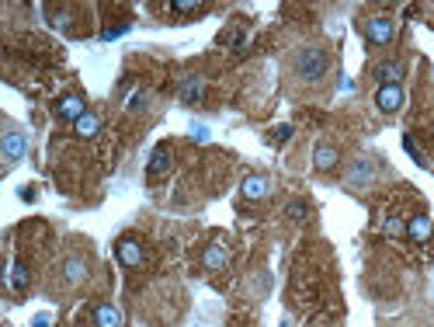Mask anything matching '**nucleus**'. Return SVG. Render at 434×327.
I'll list each match as a JSON object with an SVG mask.
<instances>
[{
	"label": "nucleus",
	"mask_w": 434,
	"mask_h": 327,
	"mask_svg": "<svg viewBox=\"0 0 434 327\" xmlns=\"http://www.w3.org/2000/svg\"><path fill=\"white\" fill-rule=\"evenodd\" d=\"M240 192H244V199L260 202V199H267V195H271V178H264V174H247V178H244V185H240Z\"/></svg>",
	"instance_id": "39448f33"
},
{
	"label": "nucleus",
	"mask_w": 434,
	"mask_h": 327,
	"mask_svg": "<svg viewBox=\"0 0 434 327\" xmlns=\"http://www.w3.org/2000/svg\"><path fill=\"white\" fill-rule=\"evenodd\" d=\"M171 167V150L160 143L157 150H153V157H150V174H164Z\"/></svg>",
	"instance_id": "f3484780"
},
{
	"label": "nucleus",
	"mask_w": 434,
	"mask_h": 327,
	"mask_svg": "<svg viewBox=\"0 0 434 327\" xmlns=\"http://www.w3.org/2000/svg\"><path fill=\"white\" fill-rule=\"evenodd\" d=\"M59 272H63V286H80L87 279V261L77 258V254H70V258H63Z\"/></svg>",
	"instance_id": "423d86ee"
},
{
	"label": "nucleus",
	"mask_w": 434,
	"mask_h": 327,
	"mask_svg": "<svg viewBox=\"0 0 434 327\" xmlns=\"http://www.w3.org/2000/svg\"><path fill=\"white\" fill-rule=\"evenodd\" d=\"M393 35H396V21H393V18L375 14V18L365 21V39H368L372 46H386V42H393Z\"/></svg>",
	"instance_id": "f03ea898"
},
{
	"label": "nucleus",
	"mask_w": 434,
	"mask_h": 327,
	"mask_svg": "<svg viewBox=\"0 0 434 327\" xmlns=\"http://www.w3.org/2000/svg\"><path fill=\"white\" fill-rule=\"evenodd\" d=\"M74 132H77L80 139H94V136L101 132V118H97V111H87V115H80V118L74 122Z\"/></svg>",
	"instance_id": "dca6fc26"
},
{
	"label": "nucleus",
	"mask_w": 434,
	"mask_h": 327,
	"mask_svg": "<svg viewBox=\"0 0 434 327\" xmlns=\"http://www.w3.org/2000/svg\"><path fill=\"white\" fill-rule=\"evenodd\" d=\"M327 53L320 49V46H302L299 53H295V74L299 77H306V81H316V77H323L327 74Z\"/></svg>",
	"instance_id": "f257e3e1"
},
{
	"label": "nucleus",
	"mask_w": 434,
	"mask_h": 327,
	"mask_svg": "<svg viewBox=\"0 0 434 327\" xmlns=\"http://www.w3.org/2000/svg\"><path fill=\"white\" fill-rule=\"evenodd\" d=\"M177 95H181L184 105H195V102L205 95V81H202V77H184L181 88H177Z\"/></svg>",
	"instance_id": "4468645a"
},
{
	"label": "nucleus",
	"mask_w": 434,
	"mask_h": 327,
	"mask_svg": "<svg viewBox=\"0 0 434 327\" xmlns=\"http://www.w3.org/2000/svg\"><path fill=\"white\" fill-rule=\"evenodd\" d=\"M431 230H434V216H414L407 223V237H410L414 244H424V240L431 237Z\"/></svg>",
	"instance_id": "ddd939ff"
},
{
	"label": "nucleus",
	"mask_w": 434,
	"mask_h": 327,
	"mask_svg": "<svg viewBox=\"0 0 434 327\" xmlns=\"http://www.w3.org/2000/svg\"><path fill=\"white\" fill-rule=\"evenodd\" d=\"M226 261H230V247L226 244H209L202 251V268H209V272H219Z\"/></svg>",
	"instance_id": "9d476101"
},
{
	"label": "nucleus",
	"mask_w": 434,
	"mask_h": 327,
	"mask_svg": "<svg viewBox=\"0 0 434 327\" xmlns=\"http://www.w3.org/2000/svg\"><path fill=\"white\" fill-rule=\"evenodd\" d=\"M285 213H288L292 219H302L306 216V202H302V199H292V202L285 206Z\"/></svg>",
	"instance_id": "412c9836"
},
{
	"label": "nucleus",
	"mask_w": 434,
	"mask_h": 327,
	"mask_svg": "<svg viewBox=\"0 0 434 327\" xmlns=\"http://www.w3.org/2000/svg\"><path fill=\"white\" fill-rule=\"evenodd\" d=\"M115 258H118L125 268H136V265H143L146 251H143V244H139L136 237H122V240L115 244Z\"/></svg>",
	"instance_id": "7ed1b4c3"
},
{
	"label": "nucleus",
	"mask_w": 434,
	"mask_h": 327,
	"mask_svg": "<svg viewBox=\"0 0 434 327\" xmlns=\"http://www.w3.org/2000/svg\"><path fill=\"white\" fill-rule=\"evenodd\" d=\"M7 286H10V289H18V293H21V289H28V265H21V261H18V265L10 268V275H7Z\"/></svg>",
	"instance_id": "a211bd4d"
},
{
	"label": "nucleus",
	"mask_w": 434,
	"mask_h": 327,
	"mask_svg": "<svg viewBox=\"0 0 434 327\" xmlns=\"http://www.w3.org/2000/svg\"><path fill=\"white\" fill-rule=\"evenodd\" d=\"M171 11H177V14H195V11H202V4H195V0H174Z\"/></svg>",
	"instance_id": "6ab92c4d"
},
{
	"label": "nucleus",
	"mask_w": 434,
	"mask_h": 327,
	"mask_svg": "<svg viewBox=\"0 0 434 327\" xmlns=\"http://www.w3.org/2000/svg\"><path fill=\"white\" fill-rule=\"evenodd\" d=\"M24 150H28L24 132H18L14 125H7V132H4V160H7V164H18V160L24 157Z\"/></svg>",
	"instance_id": "20e7f679"
},
{
	"label": "nucleus",
	"mask_w": 434,
	"mask_h": 327,
	"mask_svg": "<svg viewBox=\"0 0 434 327\" xmlns=\"http://www.w3.org/2000/svg\"><path fill=\"white\" fill-rule=\"evenodd\" d=\"M292 139V125H278L274 129V143H288Z\"/></svg>",
	"instance_id": "b1692460"
},
{
	"label": "nucleus",
	"mask_w": 434,
	"mask_h": 327,
	"mask_svg": "<svg viewBox=\"0 0 434 327\" xmlns=\"http://www.w3.org/2000/svg\"><path fill=\"white\" fill-rule=\"evenodd\" d=\"M80 115H87V105H84L80 95H66V98L56 102V118H63V122H77Z\"/></svg>",
	"instance_id": "0eeeda50"
},
{
	"label": "nucleus",
	"mask_w": 434,
	"mask_h": 327,
	"mask_svg": "<svg viewBox=\"0 0 434 327\" xmlns=\"http://www.w3.org/2000/svg\"><path fill=\"white\" fill-rule=\"evenodd\" d=\"M375 77H379L382 88H396L400 77H403V63H400V60H386V63L375 67Z\"/></svg>",
	"instance_id": "9b49d317"
},
{
	"label": "nucleus",
	"mask_w": 434,
	"mask_h": 327,
	"mask_svg": "<svg viewBox=\"0 0 434 327\" xmlns=\"http://www.w3.org/2000/svg\"><path fill=\"white\" fill-rule=\"evenodd\" d=\"M375 105H379V111H386V115L400 111L403 109V88H400V84H396V88H379Z\"/></svg>",
	"instance_id": "1a4fd4ad"
},
{
	"label": "nucleus",
	"mask_w": 434,
	"mask_h": 327,
	"mask_svg": "<svg viewBox=\"0 0 434 327\" xmlns=\"http://www.w3.org/2000/svg\"><path fill=\"white\" fill-rule=\"evenodd\" d=\"M386 233H389V237H400V233H407V223L396 219V216H389L386 219Z\"/></svg>",
	"instance_id": "aec40b11"
},
{
	"label": "nucleus",
	"mask_w": 434,
	"mask_h": 327,
	"mask_svg": "<svg viewBox=\"0 0 434 327\" xmlns=\"http://www.w3.org/2000/svg\"><path fill=\"white\" fill-rule=\"evenodd\" d=\"M146 102H150V95H146V91H136V95L129 98V109H132V111H143V109H146Z\"/></svg>",
	"instance_id": "4be33fe9"
},
{
	"label": "nucleus",
	"mask_w": 434,
	"mask_h": 327,
	"mask_svg": "<svg viewBox=\"0 0 434 327\" xmlns=\"http://www.w3.org/2000/svg\"><path fill=\"white\" fill-rule=\"evenodd\" d=\"M368 181H372V160L361 157V160L351 164V171H347V185H351V188H365Z\"/></svg>",
	"instance_id": "2eb2a0df"
},
{
	"label": "nucleus",
	"mask_w": 434,
	"mask_h": 327,
	"mask_svg": "<svg viewBox=\"0 0 434 327\" xmlns=\"http://www.w3.org/2000/svg\"><path fill=\"white\" fill-rule=\"evenodd\" d=\"M337 160H341V153H337V146H330V143H320V146L313 150V167H316V171H330V167H337Z\"/></svg>",
	"instance_id": "f8f14e48"
},
{
	"label": "nucleus",
	"mask_w": 434,
	"mask_h": 327,
	"mask_svg": "<svg viewBox=\"0 0 434 327\" xmlns=\"http://www.w3.org/2000/svg\"><path fill=\"white\" fill-rule=\"evenodd\" d=\"M281 327H292V324H288V321H285V324H281Z\"/></svg>",
	"instance_id": "393cba45"
},
{
	"label": "nucleus",
	"mask_w": 434,
	"mask_h": 327,
	"mask_svg": "<svg viewBox=\"0 0 434 327\" xmlns=\"http://www.w3.org/2000/svg\"><path fill=\"white\" fill-rule=\"evenodd\" d=\"M94 327H125V314L115 303H97L94 307Z\"/></svg>",
	"instance_id": "6e6552de"
},
{
	"label": "nucleus",
	"mask_w": 434,
	"mask_h": 327,
	"mask_svg": "<svg viewBox=\"0 0 434 327\" xmlns=\"http://www.w3.org/2000/svg\"><path fill=\"white\" fill-rule=\"evenodd\" d=\"M191 139L195 143H209L212 136H209V125H191Z\"/></svg>",
	"instance_id": "5701e85b"
}]
</instances>
